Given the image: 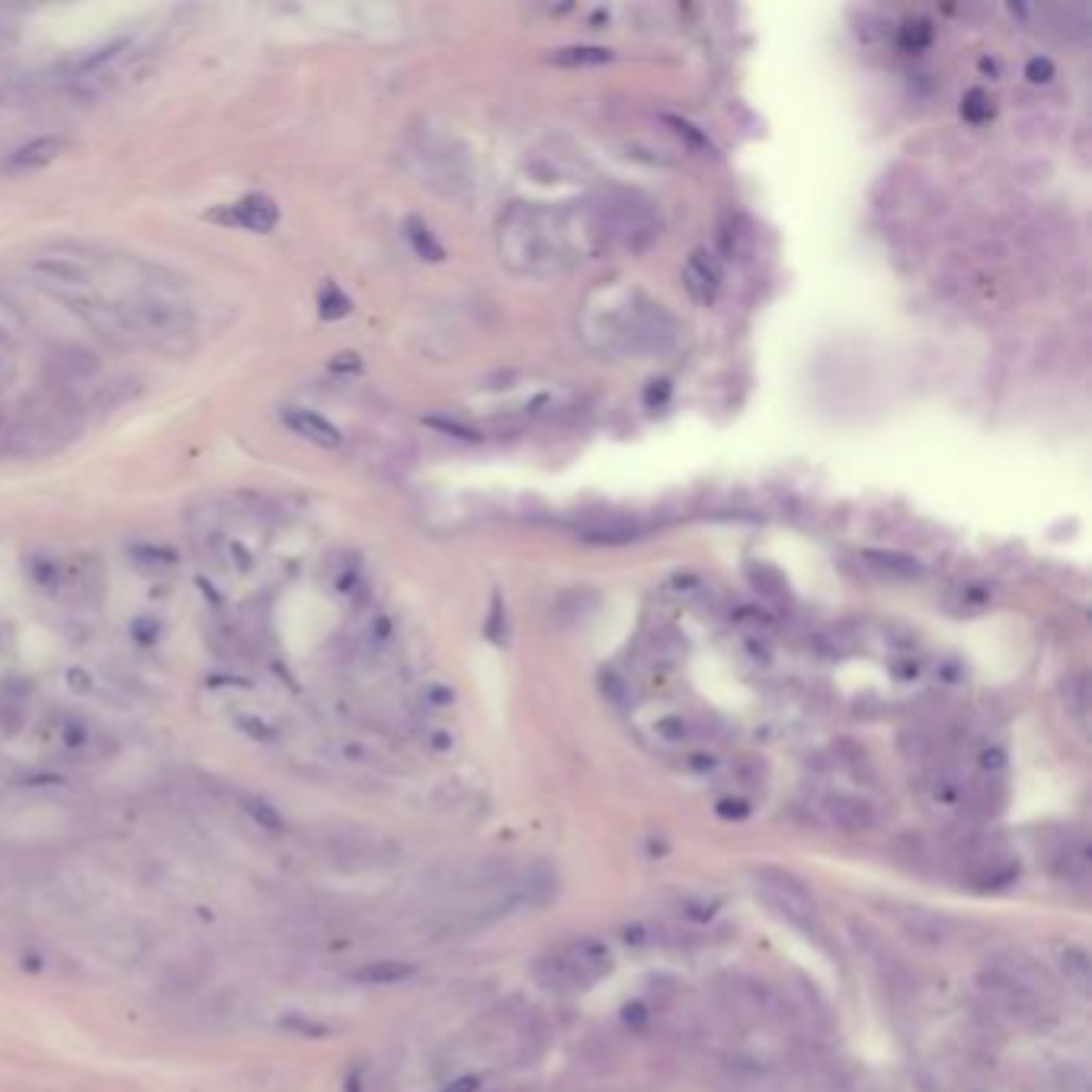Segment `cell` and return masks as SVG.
<instances>
[{
  "mask_svg": "<svg viewBox=\"0 0 1092 1092\" xmlns=\"http://www.w3.org/2000/svg\"><path fill=\"white\" fill-rule=\"evenodd\" d=\"M84 430V408L71 388L48 384L33 395L17 420L0 436V455L7 458H42L61 452Z\"/></svg>",
  "mask_w": 1092,
  "mask_h": 1092,
  "instance_id": "obj_1",
  "label": "cell"
},
{
  "mask_svg": "<svg viewBox=\"0 0 1092 1092\" xmlns=\"http://www.w3.org/2000/svg\"><path fill=\"white\" fill-rule=\"evenodd\" d=\"M122 311L138 331L141 346H154L164 353H186L193 346L196 321L180 292L141 289L122 301Z\"/></svg>",
  "mask_w": 1092,
  "mask_h": 1092,
  "instance_id": "obj_2",
  "label": "cell"
},
{
  "mask_svg": "<svg viewBox=\"0 0 1092 1092\" xmlns=\"http://www.w3.org/2000/svg\"><path fill=\"white\" fill-rule=\"evenodd\" d=\"M500 251L522 273H549L558 263V238L544 234L541 215L532 209H513L500 221Z\"/></svg>",
  "mask_w": 1092,
  "mask_h": 1092,
  "instance_id": "obj_3",
  "label": "cell"
},
{
  "mask_svg": "<svg viewBox=\"0 0 1092 1092\" xmlns=\"http://www.w3.org/2000/svg\"><path fill=\"white\" fill-rule=\"evenodd\" d=\"M612 958L605 942L599 939H574L564 949H558L555 955L541 958L538 965V977L544 980V987L552 990H568V987H590L596 984L602 974H609Z\"/></svg>",
  "mask_w": 1092,
  "mask_h": 1092,
  "instance_id": "obj_4",
  "label": "cell"
},
{
  "mask_svg": "<svg viewBox=\"0 0 1092 1092\" xmlns=\"http://www.w3.org/2000/svg\"><path fill=\"white\" fill-rule=\"evenodd\" d=\"M753 885H756V894L778 916H786L789 922H795L801 929H814L817 926L814 894L808 891V885L795 872L775 869V866H759V869H753Z\"/></svg>",
  "mask_w": 1092,
  "mask_h": 1092,
  "instance_id": "obj_5",
  "label": "cell"
},
{
  "mask_svg": "<svg viewBox=\"0 0 1092 1092\" xmlns=\"http://www.w3.org/2000/svg\"><path fill=\"white\" fill-rule=\"evenodd\" d=\"M61 304H67L77 318H81L100 340H106L110 346H119V350H132V346H141L138 340V331L132 327L128 315L122 311V304H113V301H103L91 292H71V295H58Z\"/></svg>",
  "mask_w": 1092,
  "mask_h": 1092,
  "instance_id": "obj_6",
  "label": "cell"
},
{
  "mask_svg": "<svg viewBox=\"0 0 1092 1092\" xmlns=\"http://www.w3.org/2000/svg\"><path fill=\"white\" fill-rule=\"evenodd\" d=\"M26 270L36 279V285L52 292V298L71 295V292H91V279H94L91 260H81V257L64 254V251L36 254V257H29Z\"/></svg>",
  "mask_w": 1092,
  "mask_h": 1092,
  "instance_id": "obj_7",
  "label": "cell"
},
{
  "mask_svg": "<svg viewBox=\"0 0 1092 1092\" xmlns=\"http://www.w3.org/2000/svg\"><path fill=\"white\" fill-rule=\"evenodd\" d=\"M900 932L907 935L910 942L916 946H926V949H939L952 939L955 932V922L946 916V913H935V910H926V907H904L894 913Z\"/></svg>",
  "mask_w": 1092,
  "mask_h": 1092,
  "instance_id": "obj_8",
  "label": "cell"
},
{
  "mask_svg": "<svg viewBox=\"0 0 1092 1092\" xmlns=\"http://www.w3.org/2000/svg\"><path fill=\"white\" fill-rule=\"evenodd\" d=\"M823 814L842 833H869L878 827V808L869 798L852 792H833L823 801Z\"/></svg>",
  "mask_w": 1092,
  "mask_h": 1092,
  "instance_id": "obj_9",
  "label": "cell"
},
{
  "mask_svg": "<svg viewBox=\"0 0 1092 1092\" xmlns=\"http://www.w3.org/2000/svg\"><path fill=\"white\" fill-rule=\"evenodd\" d=\"M48 372H52L55 384L67 388V384L94 378L100 372V356L81 343H58L48 353Z\"/></svg>",
  "mask_w": 1092,
  "mask_h": 1092,
  "instance_id": "obj_10",
  "label": "cell"
},
{
  "mask_svg": "<svg viewBox=\"0 0 1092 1092\" xmlns=\"http://www.w3.org/2000/svg\"><path fill=\"white\" fill-rule=\"evenodd\" d=\"M279 420L295 433V436H301V439H307V442H315V445H321V449H337L340 442H343V433H340V426H334L324 414H318V411H311V408H282L279 411Z\"/></svg>",
  "mask_w": 1092,
  "mask_h": 1092,
  "instance_id": "obj_11",
  "label": "cell"
},
{
  "mask_svg": "<svg viewBox=\"0 0 1092 1092\" xmlns=\"http://www.w3.org/2000/svg\"><path fill=\"white\" fill-rule=\"evenodd\" d=\"M558 888H561L558 869L552 862H535V866L525 869L522 881L513 885V897H516L519 907L541 910V907H549L558 897Z\"/></svg>",
  "mask_w": 1092,
  "mask_h": 1092,
  "instance_id": "obj_12",
  "label": "cell"
},
{
  "mask_svg": "<svg viewBox=\"0 0 1092 1092\" xmlns=\"http://www.w3.org/2000/svg\"><path fill=\"white\" fill-rule=\"evenodd\" d=\"M224 221L238 224V227H247V231H257V234H266V231L276 227L279 209H276V202L266 199V196H247V199H241V202L227 205Z\"/></svg>",
  "mask_w": 1092,
  "mask_h": 1092,
  "instance_id": "obj_13",
  "label": "cell"
},
{
  "mask_svg": "<svg viewBox=\"0 0 1092 1092\" xmlns=\"http://www.w3.org/2000/svg\"><path fill=\"white\" fill-rule=\"evenodd\" d=\"M417 977V965L414 961H401V958H381V961H369L362 968L353 971L356 984L365 987H398Z\"/></svg>",
  "mask_w": 1092,
  "mask_h": 1092,
  "instance_id": "obj_14",
  "label": "cell"
},
{
  "mask_svg": "<svg viewBox=\"0 0 1092 1092\" xmlns=\"http://www.w3.org/2000/svg\"><path fill=\"white\" fill-rule=\"evenodd\" d=\"M894 862L910 872H929L932 869V846L919 830H904L891 839Z\"/></svg>",
  "mask_w": 1092,
  "mask_h": 1092,
  "instance_id": "obj_15",
  "label": "cell"
},
{
  "mask_svg": "<svg viewBox=\"0 0 1092 1092\" xmlns=\"http://www.w3.org/2000/svg\"><path fill=\"white\" fill-rule=\"evenodd\" d=\"M61 151H64V138H61V135H42V138H36V141L17 147V151L11 154L7 167H11V171H36V167L52 164Z\"/></svg>",
  "mask_w": 1092,
  "mask_h": 1092,
  "instance_id": "obj_16",
  "label": "cell"
},
{
  "mask_svg": "<svg viewBox=\"0 0 1092 1092\" xmlns=\"http://www.w3.org/2000/svg\"><path fill=\"white\" fill-rule=\"evenodd\" d=\"M718 266L706 257V254H692L686 263V285L698 301H712L718 295Z\"/></svg>",
  "mask_w": 1092,
  "mask_h": 1092,
  "instance_id": "obj_17",
  "label": "cell"
},
{
  "mask_svg": "<svg viewBox=\"0 0 1092 1092\" xmlns=\"http://www.w3.org/2000/svg\"><path fill=\"white\" fill-rule=\"evenodd\" d=\"M238 808H241L263 833H273V836L285 833V817H282V811H279L273 801H266L263 795L238 792Z\"/></svg>",
  "mask_w": 1092,
  "mask_h": 1092,
  "instance_id": "obj_18",
  "label": "cell"
},
{
  "mask_svg": "<svg viewBox=\"0 0 1092 1092\" xmlns=\"http://www.w3.org/2000/svg\"><path fill=\"white\" fill-rule=\"evenodd\" d=\"M1057 968H1060L1064 980H1067L1073 990L1089 993V980H1092V961H1089L1086 949H1079V946H1067V949H1060V955H1057Z\"/></svg>",
  "mask_w": 1092,
  "mask_h": 1092,
  "instance_id": "obj_19",
  "label": "cell"
},
{
  "mask_svg": "<svg viewBox=\"0 0 1092 1092\" xmlns=\"http://www.w3.org/2000/svg\"><path fill=\"white\" fill-rule=\"evenodd\" d=\"M1054 872L1064 881H1070V885H1086V878H1089V849H1086V842H1067L1057 852Z\"/></svg>",
  "mask_w": 1092,
  "mask_h": 1092,
  "instance_id": "obj_20",
  "label": "cell"
},
{
  "mask_svg": "<svg viewBox=\"0 0 1092 1092\" xmlns=\"http://www.w3.org/2000/svg\"><path fill=\"white\" fill-rule=\"evenodd\" d=\"M644 529L635 525V522H621V519H612V522H590L580 529V538L583 541H593V544H621V541H635Z\"/></svg>",
  "mask_w": 1092,
  "mask_h": 1092,
  "instance_id": "obj_21",
  "label": "cell"
},
{
  "mask_svg": "<svg viewBox=\"0 0 1092 1092\" xmlns=\"http://www.w3.org/2000/svg\"><path fill=\"white\" fill-rule=\"evenodd\" d=\"M549 61L558 67H596V64H609L612 52L602 45H568V48H555Z\"/></svg>",
  "mask_w": 1092,
  "mask_h": 1092,
  "instance_id": "obj_22",
  "label": "cell"
},
{
  "mask_svg": "<svg viewBox=\"0 0 1092 1092\" xmlns=\"http://www.w3.org/2000/svg\"><path fill=\"white\" fill-rule=\"evenodd\" d=\"M350 311H353V301L343 295V289L337 282H324L318 292V315L324 321H340L350 315Z\"/></svg>",
  "mask_w": 1092,
  "mask_h": 1092,
  "instance_id": "obj_23",
  "label": "cell"
},
{
  "mask_svg": "<svg viewBox=\"0 0 1092 1092\" xmlns=\"http://www.w3.org/2000/svg\"><path fill=\"white\" fill-rule=\"evenodd\" d=\"M408 241H411L414 254L423 257V260H442V257H445L442 244L433 238V231H430L420 218H411V221H408Z\"/></svg>",
  "mask_w": 1092,
  "mask_h": 1092,
  "instance_id": "obj_24",
  "label": "cell"
},
{
  "mask_svg": "<svg viewBox=\"0 0 1092 1092\" xmlns=\"http://www.w3.org/2000/svg\"><path fill=\"white\" fill-rule=\"evenodd\" d=\"M663 122H667L695 154H701V158H712V154H715V144L709 141V135L698 132L692 122H686V119H679V116H663Z\"/></svg>",
  "mask_w": 1092,
  "mask_h": 1092,
  "instance_id": "obj_25",
  "label": "cell"
},
{
  "mask_svg": "<svg viewBox=\"0 0 1092 1092\" xmlns=\"http://www.w3.org/2000/svg\"><path fill=\"white\" fill-rule=\"evenodd\" d=\"M875 568L888 571V574H900V577H916L919 574V564L907 555H894V552H869L866 555Z\"/></svg>",
  "mask_w": 1092,
  "mask_h": 1092,
  "instance_id": "obj_26",
  "label": "cell"
},
{
  "mask_svg": "<svg viewBox=\"0 0 1092 1092\" xmlns=\"http://www.w3.org/2000/svg\"><path fill=\"white\" fill-rule=\"evenodd\" d=\"M128 552L144 568H171L174 564V552L171 549H158V544H135V549H128Z\"/></svg>",
  "mask_w": 1092,
  "mask_h": 1092,
  "instance_id": "obj_27",
  "label": "cell"
},
{
  "mask_svg": "<svg viewBox=\"0 0 1092 1092\" xmlns=\"http://www.w3.org/2000/svg\"><path fill=\"white\" fill-rule=\"evenodd\" d=\"M128 635L141 644V648H151L154 641L161 638V621L154 615H138L132 626H128Z\"/></svg>",
  "mask_w": 1092,
  "mask_h": 1092,
  "instance_id": "obj_28",
  "label": "cell"
},
{
  "mask_svg": "<svg viewBox=\"0 0 1092 1092\" xmlns=\"http://www.w3.org/2000/svg\"><path fill=\"white\" fill-rule=\"evenodd\" d=\"M1067 706H1070V712L1076 718H1086V712H1089V682H1086V676H1073L1067 682Z\"/></svg>",
  "mask_w": 1092,
  "mask_h": 1092,
  "instance_id": "obj_29",
  "label": "cell"
},
{
  "mask_svg": "<svg viewBox=\"0 0 1092 1092\" xmlns=\"http://www.w3.org/2000/svg\"><path fill=\"white\" fill-rule=\"evenodd\" d=\"M900 42H904V48L919 52V48H926V45L932 42V26H929L926 20H910V23L900 29Z\"/></svg>",
  "mask_w": 1092,
  "mask_h": 1092,
  "instance_id": "obj_30",
  "label": "cell"
},
{
  "mask_svg": "<svg viewBox=\"0 0 1092 1092\" xmlns=\"http://www.w3.org/2000/svg\"><path fill=\"white\" fill-rule=\"evenodd\" d=\"M423 423H426V426H433V430H439V433H445V436L464 439V442H481V433H478V430L464 426V423H458V420H445V417H426Z\"/></svg>",
  "mask_w": 1092,
  "mask_h": 1092,
  "instance_id": "obj_31",
  "label": "cell"
},
{
  "mask_svg": "<svg viewBox=\"0 0 1092 1092\" xmlns=\"http://www.w3.org/2000/svg\"><path fill=\"white\" fill-rule=\"evenodd\" d=\"M279 1026H282L285 1032L298 1035V1038H324V1035H327V1026H321V1022H315V1019H304V1016H289V1019H282Z\"/></svg>",
  "mask_w": 1092,
  "mask_h": 1092,
  "instance_id": "obj_32",
  "label": "cell"
},
{
  "mask_svg": "<svg viewBox=\"0 0 1092 1092\" xmlns=\"http://www.w3.org/2000/svg\"><path fill=\"white\" fill-rule=\"evenodd\" d=\"M29 574H33V580H36L39 587L52 590V587L58 583V561H52V558H33V561H29Z\"/></svg>",
  "mask_w": 1092,
  "mask_h": 1092,
  "instance_id": "obj_33",
  "label": "cell"
},
{
  "mask_svg": "<svg viewBox=\"0 0 1092 1092\" xmlns=\"http://www.w3.org/2000/svg\"><path fill=\"white\" fill-rule=\"evenodd\" d=\"M128 45V39H116V42H110V45H103V48H97L94 55H87L84 61H81V67L84 71H94V67H103L106 61H113L122 48Z\"/></svg>",
  "mask_w": 1092,
  "mask_h": 1092,
  "instance_id": "obj_34",
  "label": "cell"
},
{
  "mask_svg": "<svg viewBox=\"0 0 1092 1092\" xmlns=\"http://www.w3.org/2000/svg\"><path fill=\"white\" fill-rule=\"evenodd\" d=\"M961 113H965V119H971V122H984V119H990V103H987V97L980 94V91H971L968 97H965V106H961Z\"/></svg>",
  "mask_w": 1092,
  "mask_h": 1092,
  "instance_id": "obj_35",
  "label": "cell"
},
{
  "mask_svg": "<svg viewBox=\"0 0 1092 1092\" xmlns=\"http://www.w3.org/2000/svg\"><path fill=\"white\" fill-rule=\"evenodd\" d=\"M238 728L247 734V737H254V740H276V731L263 721V718H254V715H238Z\"/></svg>",
  "mask_w": 1092,
  "mask_h": 1092,
  "instance_id": "obj_36",
  "label": "cell"
},
{
  "mask_svg": "<svg viewBox=\"0 0 1092 1092\" xmlns=\"http://www.w3.org/2000/svg\"><path fill=\"white\" fill-rule=\"evenodd\" d=\"M1026 77H1029L1032 84H1051L1054 64H1051L1048 58H1032V61L1026 64Z\"/></svg>",
  "mask_w": 1092,
  "mask_h": 1092,
  "instance_id": "obj_37",
  "label": "cell"
},
{
  "mask_svg": "<svg viewBox=\"0 0 1092 1092\" xmlns=\"http://www.w3.org/2000/svg\"><path fill=\"white\" fill-rule=\"evenodd\" d=\"M61 737H64L67 747H81V743H87V724L74 718V721H67V724L61 728Z\"/></svg>",
  "mask_w": 1092,
  "mask_h": 1092,
  "instance_id": "obj_38",
  "label": "cell"
},
{
  "mask_svg": "<svg viewBox=\"0 0 1092 1092\" xmlns=\"http://www.w3.org/2000/svg\"><path fill=\"white\" fill-rule=\"evenodd\" d=\"M423 698H430L436 709H445V706H452L455 692H452L449 686H426V689H423Z\"/></svg>",
  "mask_w": 1092,
  "mask_h": 1092,
  "instance_id": "obj_39",
  "label": "cell"
},
{
  "mask_svg": "<svg viewBox=\"0 0 1092 1092\" xmlns=\"http://www.w3.org/2000/svg\"><path fill=\"white\" fill-rule=\"evenodd\" d=\"M362 369V359L356 356V353H337L334 359H331V372H359Z\"/></svg>",
  "mask_w": 1092,
  "mask_h": 1092,
  "instance_id": "obj_40",
  "label": "cell"
},
{
  "mask_svg": "<svg viewBox=\"0 0 1092 1092\" xmlns=\"http://www.w3.org/2000/svg\"><path fill=\"white\" fill-rule=\"evenodd\" d=\"M657 731H660V737H667V740H682V737H686V721H682V718H663V721L657 724Z\"/></svg>",
  "mask_w": 1092,
  "mask_h": 1092,
  "instance_id": "obj_41",
  "label": "cell"
},
{
  "mask_svg": "<svg viewBox=\"0 0 1092 1092\" xmlns=\"http://www.w3.org/2000/svg\"><path fill=\"white\" fill-rule=\"evenodd\" d=\"M67 686H71L74 692H91V689H94V679H91V673H87V670L74 667V670L67 673Z\"/></svg>",
  "mask_w": 1092,
  "mask_h": 1092,
  "instance_id": "obj_42",
  "label": "cell"
},
{
  "mask_svg": "<svg viewBox=\"0 0 1092 1092\" xmlns=\"http://www.w3.org/2000/svg\"><path fill=\"white\" fill-rule=\"evenodd\" d=\"M718 814L721 817H747L750 814V808H747V801H734V798H724L721 805H718Z\"/></svg>",
  "mask_w": 1092,
  "mask_h": 1092,
  "instance_id": "obj_43",
  "label": "cell"
},
{
  "mask_svg": "<svg viewBox=\"0 0 1092 1092\" xmlns=\"http://www.w3.org/2000/svg\"><path fill=\"white\" fill-rule=\"evenodd\" d=\"M478 1089V1079L475 1076H464V1079H458L455 1086H449V1092H475Z\"/></svg>",
  "mask_w": 1092,
  "mask_h": 1092,
  "instance_id": "obj_44",
  "label": "cell"
},
{
  "mask_svg": "<svg viewBox=\"0 0 1092 1092\" xmlns=\"http://www.w3.org/2000/svg\"><path fill=\"white\" fill-rule=\"evenodd\" d=\"M11 375H14V365L4 353H0V378H11Z\"/></svg>",
  "mask_w": 1092,
  "mask_h": 1092,
  "instance_id": "obj_45",
  "label": "cell"
}]
</instances>
